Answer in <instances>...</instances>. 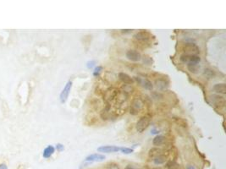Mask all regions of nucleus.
Segmentation results:
<instances>
[{
    "label": "nucleus",
    "instance_id": "1",
    "mask_svg": "<svg viewBox=\"0 0 226 169\" xmlns=\"http://www.w3.org/2000/svg\"><path fill=\"white\" fill-rule=\"evenodd\" d=\"M180 61L186 63L188 64H198L201 59L198 55H189V54H182L180 56Z\"/></svg>",
    "mask_w": 226,
    "mask_h": 169
},
{
    "label": "nucleus",
    "instance_id": "2",
    "mask_svg": "<svg viewBox=\"0 0 226 169\" xmlns=\"http://www.w3.org/2000/svg\"><path fill=\"white\" fill-rule=\"evenodd\" d=\"M150 124V118L147 116H143L136 123V130L139 133H142L147 129Z\"/></svg>",
    "mask_w": 226,
    "mask_h": 169
},
{
    "label": "nucleus",
    "instance_id": "3",
    "mask_svg": "<svg viewBox=\"0 0 226 169\" xmlns=\"http://www.w3.org/2000/svg\"><path fill=\"white\" fill-rule=\"evenodd\" d=\"M72 87V81L71 80H69L68 82L66 83L65 86L64 87V89L60 93V101L62 103H65V101H67V98H68L69 95H70V90H71Z\"/></svg>",
    "mask_w": 226,
    "mask_h": 169
},
{
    "label": "nucleus",
    "instance_id": "4",
    "mask_svg": "<svg viewBox=\"0 0 226 169\" xmlns=\"http://www.w3.org/2000/svg\"><path fill=\"white\" fill-rule=\"evenodd\" d=\"M142 101H141L140 99H135V100H133L131 106H130V113L132 115H136L138 113H140V111L142 110Z\"/></svg>",
    "mask_w": 226,
    "mask_h": 169
},
{
    "label": "nucleus",
    "instance_id": "5",
    "mask_svg": "<svg viewBox=\"0 0 226 169\" xmlns=\"http://www.w3.org/2000/svg\"><path fill=\"white\" fill-rule=\"evenodd\" d=\"M126 58L130 61L138 62L142 59V55L138 51L136 50H128L126 52Z\"/></svg>",
    "mask_w": 226,
    "mask_h": 169
},
{
    "label": "nucleus",
    "instance_id": "6",
    "mask_svg": "<svg viewBox=\"0 0 226 169\" xmlns=\"http://www.w3.org/2000/svg\"><path fill=\"white\" fill-rule=\"evenodd\" d=\"M134 38L138 42H148L151 38V35L147 32V31H140L134 35Z\"/></svg>",
    "mask_w": 226,
    "mask_h": 169
},
{
    "label": "nucleus",
    "instance_id": "7",
    "mask_svg": "<svg viewBox=\"0 0 226 169\" xmlns=\"http://www.w3.org/2000/svg\"><path fill=\"white\" fill-rule=\"evenodd\" d=\"M120 151V147L115 145H103L97 148V151L102 153H110V152H118Z\"/></svg>",
    "mask_w": 226,
    "mask_h": 169
},
{
    "label": "nucleus",
    "instance_id": "8",
    "mask_svg": "<svg viewBox=\"0 0 226 169\" xmlns=\"http://www.w3.org/2000/svg\"><path fill=\"white\" fill-rule=\"evenodd\" d=\"M184 50L186 52V54H189V55H196V53L199 52V48L197 46H196L195 44H192V43H186L184 47Z\"/></svg>",
    "mask_w": 226,
    "mask_h": 169
},
{
    "label": "nucleus",
    "instance_id": "9",
    "mask_svg": "<svg viewBox=\"0 0 226 169\" xmlns=\"http://www.w3.org/2000/svg\"><path fill=\"white\" fill-rule=\"evenodd\" d=\"M105 159V156L102 154H92L86 157V162H102Z\"/></svg>",
    "mask_w": 226,
    "mask_h": 169
},
{
    "label": "nucleus",
    "instance_id": "10",
    "mask_svg": "<svg viewBox=\"0 0 226 169\" xmlns=\"http://www.w3.org/2000/svg\"><path fill=\"white\" fill-rule=\"evenodd\" d=\"M212 100H213L214 103L216 105L217 107H219V108H224V107L225 100H224V96H221L219 95L213 96Z\"/></svg>",
    "mask_w": 226,
    "mask_h": 169
},
{
    "label": "nucleus",
    "instance_id": "11",
    "mask_svg": "<svg viewBox=\"0 0 226 169\" xmlns=\"http://www.w3.org/2000/svg\"><path fill=\"white\" fill-rule=\"evenodd\" d=\"M119 78H120V80L122 82H124V84L131 85V84L134 83L133 79H132L129 74H125V73H123V72H120V73L119 74Z\"/></svg>",
    "mask_w": 226,
    "mask_h": 169
},
{
    "label": "nucleus",
    "instance_id": "12",
    "mask_svg": "<svg viewBox=\"0 0 226 169\" xmlns=\"http://www.w3.org/2000/svg\"><path fill=\"white\" fill-rule=\"evenodd\" d=\"M214 91L215 92L219 93V94H224L226 92V87L225 84L221 83V84H216L214 86Z\"/></svg>",
    "mask_w": 226,
    "mask_h": 169
},
{
    "label": "nucleus",
    "instance_id": "13",
    "mask_svg": "<svg viewBox=\"0 0 226 169\" xmlns=\"http://www.w3.org/2000/svg\"><path fill=\"white\" fill-rule=\"evenodd\" d=\"M54 151H55V149H54V147H53V145H48L47 147L45 148V150L43 151V156L44 158H49V157L54 153Z\"/></svg>",
    "mask_w": 226,
    "mask_h": 169
},
{
    "label": "nucleus",
    "instance_id": "14",
    "mask_svg": "<svg viewBox=\"0 0 226 169\" xmlns=\"http://www.w3.org/2000/svg\"><path fill=\"white\" fill-rule=\"evenodd\" d=\"M156 86H157V88L158 90H160V91H164V90H166L168 88V83L165 81L164 80H156Z\"/></svg>",
    "mask_w": 226,
    "mask_h": 169
},
{
    "label": "nucleus",
    "instance_id": "15",
    "mask_svg": "<svg viewBox=\"0 0 226 169\" xmlns=\"http://www.w3.org/2000/svg\"><path fill=\"white\" fill-rule=\"evenodd\" d=\"M166 161H167V157H166V156L160 154V155H158V156H157L156 157H154L153 162H154V164H156V165H161V164L165 163Z\"/></svg>",
    "mask_w": 226,
    "mask_h": 169
},
{
    "label": "nucleus",
    "instance_id": "16",
    "mask_svg": "<svg viewBox=\"0 0 226 169\" xmlns=\"http://www.w3.org/2000/svg\"><path fill=\"white\" fill-rule=\"evenodd\" d=\"M164 140H165V139L163 135H157V136H155L154 139L152 140V144L153 145L155 146H160L164 144Z\"/></svg>",
    "mask_w": 226,
    "mask_h": 169
},
{
    "label": "nucleus",
    "instance_id": "17",
    "mask_svg": "<svg viewBox=\"0 0 226 169\" xmlns=\"http://www.w3.org/2000/svg\"><path fill=\"white\" fill-rule=\"evenodd\" d=\"M165 167L167 169H179L180 165L174 161H170L165 164Z\"/></svg>",
    "mask_w": 226,
    "mask_h": 169
},
{
    "label": "nucleus",
    "instance_id": "18",
    "mask_svg": "<svg viewBox=\"0 0 226 169\" xmlns=\"http://www.w3.org/2000/svg\"><path fill=\"white\" fill-rule=\"evenodd\" d=\"M160 152H161V150L158 149V148H152L150 151H149V157H152V158H154L158 155H160Z\"/></svg>",
    "mask_w": 226,
    "mask_h": 169
},
{
    "label": "nucleus",
    "instance_id": "19",
    "mask_svg": "<svg viewBox=\"0 0 226 169\" xmlns=\"http://www.w3.org/2000/svg\"><path fill=\"white\" fill-rule=\"evenodd\" d=\"M143 86H144V88H145V89L149 90V91H151V90H152V88H153L152 82L148 80H143Z\"/></svg>",
    "mask_w": 226,
    "mask_h": 169
},
{
    "label": "nucleus",
    "instance_id": "20",
    "mask_svg": "<svg viewBox=\"0 0 226 169\" xmlns=\"http://www.w3.org/2000/svg\"><path fill=\"white\" fill-rule=\"evenodd\" d=\"M142 62L147 65H152V63H153V60L151 57H149V56H143L142 58Z\"/></svg>",
    "mask_w": 226,
    "mask_h": 169
},
{
    "label": "nucleus",
    "instance_id": "21",
    "mask_svg": "<svg viewBox=\"0 0 226 169\" xmlns=\"http://www.w3.org/2000/svg\"><path fill=\"white\" fill-rule=\"evenodd\" d=\"M187 68L192 73H197V71L199 69L198 64H188L187 65Z\"/></svg>",
    "mask_w": 226,
    "mask_h": 169
},
{
    "label": "nucleus",
    "instance_id": "22",
    "mask_svg": "<svg viewBox=\"0 0 226 169\" xmlns=\"http://www.w3.org/2000/svg\"><path fill=\"white\" fill-rule=\"evenodd\" d=\"M120 151L124 154H130L133 152V150H132V149H130V148H126V147H120Z\"/></svg>",
    "mask_w": 226,
    "mask_h": 169
},
{
    "label": "nucleus",
    "instance_id": "23",
    "mask_svg": "<svg viewBox=\"0 0 226 169\" xmlns=\"http://www.w3.org/2000/svg\"><path fill=\"white\" fill-rule=\"evenodd\" d=\"M102 70V68L101 66H97V67L94 69V72H93V74L94 76H98L100 74V72Z\"/></svg>",
    "mask_w": 226,
    "mask_h": 169
},
{
    "label": "nucleus",
    "instance_id": "24",
    "mask_svg": "<svg viewBox=\"0 0 226 169\" xmlns=\"http://www.w3.org/2000/svg\"><path fill=\"white\" fill-rule=\"evenodd\" d=\"M107 169H119V167H118L117 164H115V163H111V164L107 167Z\"/></svg>",
    "mask_w": 226,
    "mask_h": 169
},
{
    "label": "nucleus",
    "instance_id": "25",
    "mask_svg": "<svg viewBox=\"0 0 226 169\" xmlns=\"http://www.w3.org/2000/svg\"><path fill=\"white\" fill-rule=\"evenodd\" d=\"M94 64H95V62L89 61L88 63H87V68H88V69H92V68L94 66Z\"/></svg>",
    "mask_w": 226,
    "mask_h": 169
},
{
    "label": "nucleus",
    "instance_id": "26",
    "mask_svg": "<svg viewBox=\"0 0 226 169\" xmlns=\"http://www.w3.org/2000/svg\"><path fill=\"white\" fill-rule=\"evenodd\" d=\"M63 149H64V145H62L61 144L57 145V150H58V151H62Z\"/></svg>",
    "mask_w": 226,
    "mask_h": 169
},
{
    "label": "nucleus",
    "instance_id": "27",
    "mask_svg": "<svg viewBox=\"0 0 226 169\" xmlns=\"http://www.w3.org/2000/svg\"><path fill=\"white\" fill-rule=\"evenodd\" d=\"M0 169H8V167L5 164L2 163V164H0Z\"/></svg>",
    "mask_w": 226,
    "mask_h": 169
},
{
    "label": "nucleus",
    "instance_id": "28",
    "mask_svg": "<svg viewBox=\"0 0 226 169\" xmlns=\"http://www.w3.org/2000/svg\"><path fill=\"white\" fill-rule=\"evenodd\" d=\"M186 169H196V168L192 166V165H188V166L186 167Z\"/></svg>",
    "mask_w": 226,
    "mask_h": 169
},
{
    "label": "nucleus",
    "instance_id": "29",
    "mask_svg": "<svg viewBox=\"0 0 226 169\" xmlns=\"http://www.w3.org/2000/svg\"><path fill=\"white\" fill-rule=\"evenodd\" d=\"M125 169H134V168H133V167H132L130 166V165H129V166H127L126 167H125Z\"/></svg>",
    "mask_w": 226,
    "mask_h": 169
},
{
    "label": "nucleus",
    "instance_id": "30",
    "mask_svg": "<svg viewBox=\"0 0 226 169\" xmlns=\"http://www.w3.org/2000/svg\"><path fill=\"white\" fill-rule=\"evenodd\" d=\"M154 169H160V168H154Z\"/></svg>",
    "mask_w": 226,
    "mask_h": 169
}]
</instances>
